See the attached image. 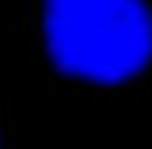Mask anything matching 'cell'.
Returning <instances> with one entry per match:
<instances>
[{
    "instance_id": "cell-1",
    "label": "cell",
    "mask_w": 152,
    "mask_h": 149,
    "mask_svg": "<svg viewBox=\"0 0 152 149\" xmlns=\"http://www.w3.org/2000/svg\"><path fill=\"white\" fill-rule=\"evenodd\" d=\"M15 29L55 92L124 98L152 80V0H15Z\"/></svg>"
},
{
    "instance_id": "cell-2",
    "label": "cell",
    "mask_w": 152,
    "mask_h": 149,
    "mask_svg": "<svg viewBox=\"0 0 152 149\" xmlns=\"http://www.w3.org/2000/svg\"><path fill=\"white\" fill-rule=\"evenodd\" d=\"M12 143V112H9V103L0 100V149H9Z\"/></svg>"
}]
</instances>
